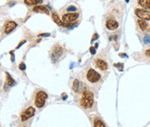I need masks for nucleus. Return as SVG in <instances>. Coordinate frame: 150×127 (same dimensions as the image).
<instances>
[{"mask_svg": "<svg viewBox=\"0 0 150 127\" xmlns=\"http://www.w3.org/2000/svg\"><path fill=\"white\" fill-rule=\"evenodd\" d=\"M80 13L79 12H67L63 13L62 15V21H63V26L65 27H70V26L74 25L75 24H77Z\"/></svg>", "mask_w": 150, "mask_h": 127, "instance_id": "obj_1", "label": "nucleus"}, {"mask_svg": "<svg viewBox=\"0 0 150 127\" xmlns=\"http://www.w3.org/2000/svg\"><path fill=\"white\" fill-rule=\"evenodd\" d=\"M81 106L84 109H89L94 104V94L90 91H84L80 101Z\"/></svg>", "mask_w": 150, "mask_h": 127, "instance_id": "obj_2", "label": "nucleus"}, {"mask_svg": "<svg viewBox=\"0 0 150 127\" xmlns=\"http://www.w3.org/2000/svg\"><path fill=\"white\" fill-rule=\"evenodd\" d=\"M47 93L43 91H37L35 97V105L37 108H42L45 104V101L47 99Z\"/></svg>", "mask_w": 150, "mask_h": 127, "instance_id": "obj_3", "label": "nucleus"}, {"mask_svg": "<svg viewBox=\"0 0 150 127\" xmlns=\"http://www.w3.org/2000/svg\"><path fill=\"white\" fill-rule=\"evenodd\" d=\"M86 78L91 84H95V83H97L101 80V75L96 70L89 69L87 71V74H86Z\"/></svg>", "mask_w": 150, "mask_h": 127, "instance_id": "obj_4", "label": "nucleus"}, {"mask_svg": "<svg viewBox=\"0 0 150 127\" xmlns=\"http://www.w3.org/2000/svg\"><path fill=\"white\" fill-rule=\"evenodd\" d=\"M134 13L136 17H139V19L149 21L150 20V10H144L142 8H135L134 9Z\"/></svg>", "mask_w": 150, "mask_h": 127, "instance_id": "obj_5", "label": "nucleus"}, {"mask_svg": "<svg viewBox=\"0 0 150 127\" xmlns=\"http://www.w3.org/2000/svg\"><path fill=\"white\" fill-rule=\"evenodd\" d=\"M63 49L62 48L60 45H55L52 49L51 51V59L53 60V62H56L59 59V58L63 55Z\"/></svg>", "mask_w": 150, "mask_h": 127, "instance_id": "obj_6", "label": "nucleus"}, {"mask_svg": "<svg viewBox=\"0 0 150 127\" xmlns=\"http://www.w3.org/2000/svg\"><path fill=\"white\" fill-rule=\"evenodd\" d=\"M17 24L14 21H6L3 26V31L4 35H7L13 31L17 28Z\"/></svg>", "mask_w": 150, "mask_h": 127, "instance_id": "obj_7", "label": "nucleus"}, {"mask_svg": "<svg viewBox=\"0 0 150 127\" xmlns=\"http://www.w3.org/2000/svg\"><path fill=\"white\" fill-rule=\"evenodd\" d=\"M105 26L108 30H116V29H118L119 27V23L114 17H109V18L106 20Z\"/></svg>", "mask_w": 150, "mask_h": 127, "instance_id": "obj_8", "label": "nucleus"}, {"mask_svg": "<svg viewBox=\"0 0 150 127\" xmlns=\"http://www.w3.org/2000/svg\"><path fill=\"white\" fill-rule=\"evenodd\" d=\"M94 64H95V65H96V67L100 70V71H107L108 68H109L108 63L101 58H96V59L94 60Z\"/></svg>", "mask_w": 150, "mask_h": 127, "instance_id": "obj_9", "label": "nucleus"}, {"mask_svg": "<svg viewBox=\"0 0 150 127\" xmlns=\"http://www.w3.org/2000/svg\"><path fill=\"white\" fill-rule=\"evenodd\" d=\"M34 114H35V109L31 106L28 107V108L22 113L21 120L22 121H26V120H28L29 119H30Z\"/></svg>", "mask_w": 150, "mask_h": 127, "instance_id": "obj_10", "label": "nucleus"}, {"mask_svg": "<svg viewBox=\"0 0 150 127\" xmlns=\"http://www.w3.org/2000/svg\"><path fill=\"white\" fill-rule=\"evenodd\" d=\"M137 25L142 31H150V25L148 22L146 20H142V19H138L137 21Z\"/></svg>", "mask_w": 150, "mask_h": 127, "instance_id": "obj_11", "label": "nucleus"}, {"mask_svg": "<svg viewBox=\"0 0 150 127\" xmlns=\"http://www.w3.org/2000/svg\"><path fill=\"white\" fill-rule=\"evenodd\" d=\"M32 10L34 12H37V13H44V14H46V15L50 14V10H48V8L45 7V6H43V5L35 6V7L32 9Z\"/></svg>", "mask_w": 150, "mask_h": 127, "instance_id": "obj_12", "label": "nucleus"}, {"mask_svg": "<svg viewBox=\"0 0 150 127\" xmlns=\"http://www.w3.org/2000/svg\"><path fill=\"white\" fill-rule=\"evenodd\" d=\"M137 4L144 10H150V0H137Z\"/></svg>", "mask_w": 150, "mask_h": 127, "instance_id": "obj_13", "label": "nucleus"}, {"mask_svg": "<svg viewBox=\"0 0 150 127\" xmlns=\"http://www.w3.org/2000/svg\"><path fill=\"white\" fill-rule=\"evenodd\" d=\"M51 17H52V19H53V21L55 22V23L56 24V25H63V21L60 19V17H59L58 16V14L55 12V10H53L52 13H51Z\"/></svg>", "mask_w": 150, "mask_h": 127, "instance_id": "obj_14", "label": "nucleus"}, {"mask_svg": "<svg viewBox=\"0 0 150 127\" xmlns=\"http://www.w3.org/2000/svg\"><path fill=\"white\" fill-rule=\"evenodd\" d=\"M25 4L27 5H39L40 4L43 3V0H24Z\"/></svg>", "mask_w": 150, "mask_h": 127, "instance_id": "obj_15", "label": "nucleus"}, {"mask_svg": "<svg viewBox=\"0 0 150 127\" xmlns=\"http://www.w3.org/2000/svg\"><path fill=\"white\" fill-rule=\"evenodd\" d=\"M6 84H7L9 86H13V85L16 84V82L12 79V78L10 76V74L8 72H6Z\"/></svg>", "mask_w": 150, "mask_h": 127, "instance_id": "obj_16", "label": "nucleus"}, {"mask_svg": "<svg viewBox=\"0 0 150 127\" xmlns=\"http://www.w3.org/2000/svg\"><path fill=\"white\" fill-rule=\"evenodd\" d=\"M72 88H73V91L75 92H79V90H80V82H79L78 79L74 80Z\"/></svg>", "mask_w": 150, "mask_h": 127, "instance_id": "obj_17", "label": "nucleus"}, {"mask_svg": "<svg viewBox=\"0 0 150 127\" xmlns=\"http://www.w3.org/2000/svg\"><path fill=\"white\" fill-rule=\"evenodd\" d=\"M94 127H106V126H105L104 123H103L101 119H96L94 122Z\"/></svg>", "mask_w": 150, "mask_h": 127, "instance_id": "obj_18", "label": "nucleus"}, {"mask_svg": "<svg viewBox=\"0 0 150 127\" xmlns=\"http://www.w3.org/2000/svg\"><path fill=\"white\" fill-rule=\"evenodd\" d=\"M142 54H143V56H144L145 58H149L150 59V48H147V49L145 50V51L142 52Z\"/></svg>", "mask_w": 150, "mask_h": 127, "instance_id": "obj_19", "label": "nucleus"}, {"mask_svg": "<svg viewBox=\"0 0 150 127\" xmlns=\"http://www.w3.org/2000/svg\"><path fill=\"white\" fill-rule=\"evenodd\" d=\"M66 10H67L68 12H76L77 10V8L76 7V6L71 5V6H69V7L66 9Z\"/></svg>", "mask_w": 150, "mask_h": 127, "instance_id": "obj_20", "label": "nucleus"}, {"mask_svg": "<svg viewBox=\"0 0 150 127\" xmlns=\"http://www.w3.org/2000/svg\"><path fill=\"white\" fill-rule=\"evenodd\" d=\"M143 42L145 44H149L150 45V34L144 36V38H143Z\"/></svg>", "mask_w": 150, "mask_h": 127, "instance_id": "obj_21", "label": "nucleus"}, {"mask_svg": "<svg viewBox=\"0 0 150 127\" xmlns=\"http://www.w3.org/2000/svg\"><path fill=\"white\" fill-rule=\"evenodd\" d=\"M25 68H26V66H25V65L24 63H21L20 65H19V69L22 70V71H25Z\"/></svg>", "mask_w": 150, "mask_h": 127, "instance_id": "obj_22", "label": "nucleus"}, {"mask_svg": "<svg viewBox=\"0 0 150 127\" xmlns=\"http://www.w3.org/2000/svg\"><path fill=\"white\" fill-rule=\"evenodd\" d=\"M90 53L92 54V55H94L95 53H96V48H94V47H90Z\"/></svg>", "mask_w": 150, "mask_h": 127, "instance_id": "obj_23", "label": "nucleus"}, {"mask_svg": "<svg viewBox=\"0 0 150 127\" xmlns=\"http://www.w3.org/2000/svg\"><path fill=\"white\" fill-rule=\"evenodd\" d=\"M97 38H98V34L97 33H95L93 35V38H92V42L96 40V39H97Z\"/></svg>", "mask_w": 150, "mask_h": 127, "instance_id": "obj_24", "label": "nucleus"}, {"mask_svg": "<svg viewBox=\"0 0 150 127\" xmlns=\"http://www.w3.org/2000/svg\"><path fill=\"white\" fill-rule=\"evenodd\" d=\"M25 42H26L25 40H23V41H21V42H20V44H19V45H17V48H20V46H21V45H23L24 44H25Z\"/></svg>", "mask_w": 150, "mask_h": 127, "instance_id": "obj_25", "label": "nucleus"}, {"mask_svg": "<svg viewBox=\"0 0 150 127\" xmlns=\"http://www.w3.org/2000/svg\"><path fill=\"white\" fill-rule=\"evenodd\" d=\"M50 36V33H45V34H40L39 35V37H49Z\"/></svg>", "mask_w": 150, "mask_h": 127, "instance_id": "obj_26", "label": "nucleus"}, {"mask_svg": "<svg viewBox=\"0 0 150 127\" xmlns=\"http://www.w3.org/2000/svg\"><path fill=\"white\" fill-rule=\"evenodd\" d=\"M118 64H120V63H118ZM116 66H118V67H120L121 66V65H114ZM122 68H120V71H122Z\"/></svg>", "mask_w": 150, "mask_h": 127, "instance_id": "obj_27", "label": "nucleus"}, {"mask_svg": "<svg viewBox=\"0 0 150 127\" xmlns=\"http://www.w3.org/2000/svg\"><path fill=\"white\" fill-rule=\"evenodd\" d=\"M126 2H129V0H126Z\"/></svg>", "mask_w": 150, "mask_h": 127, "instance_id": "obj_28", "label": "nucleus"}, {"mask_svg": "<svg viewBox=\"0 0 150 127\" xmlns=\"http://www.w3.org/2000/svg\"></svg>", "mask_w": 150, "mask_h": 127, "instance_id": "obj_29", "label": "nucleus"}]
</instances>
